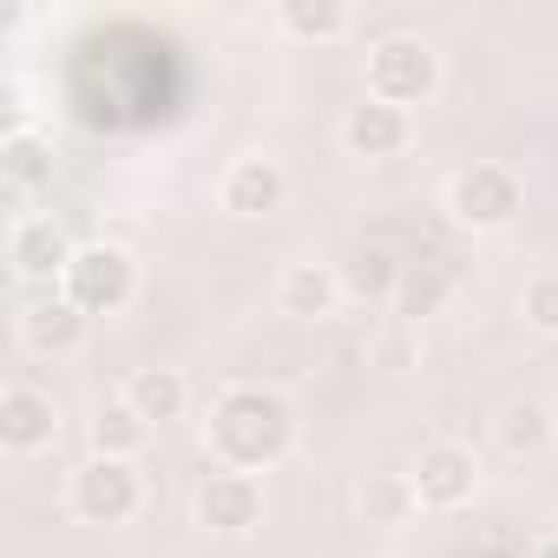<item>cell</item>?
I'll return each instance as SVG.
<instances>
[{
	"mask_svg": "<svg viewBox=\"0 0 558 558\" xmlns=\"http://www.w3.org/2000/svg\"><path fill=\"white\" fill-rule=\"evenodd\" d=\"M493 434H499V447H506L512 460H538V453L558 440V408L538 401V395H512V401L499 408Z\"/></svg>",
	"mask_w": 558,
	"mask_h": 558,
	"instance_id": "obj_14",
	"label": "cell"
},
{
	"mask_svg": "<svg viewBox=\"0 0 558 558\" xmlns=\"http://www.w3.org/2000/svg\"><path fill=\"white\" fill-rule=\"evenodd\" d=\"M532 558H558V532H551V538H545V545H538Z\"/></svg>",
	"mask_w": 558,
	"mask_h": 558,
	"instance_id": "obj_23",
	"label": "cell"
},
{
	"mask_svg": "<svg viewBox=\"0 0 558 558\" xmlns=\"http://www.w3.org/2000/svg\"><path fill=\"white\" fill-rule=\"evenodd\" d=\"M408 138H414V119H408L401 106H388V99H362V106L342 112V151H349V158L381 165V158H401Z\"/></svg>",
	"mask_w": 558,
	"mask_h": 558,
	"instance_id": "obj_9",
	"label": "cell"
},
{
	"mask_svg": "<svg viewBox=\"0 0 558 558\" xmlns=\"http://www.w3.org/2000/svg\"><path fill=\"white\" fill-rule=\"evenodd\" d=\"M408 480H414V493H421L427 512H453V506H466L480 493V460L460 440H434V447H421V460L408 466Z\"/></svg>",
	"mask_w": 558,
	"mask_h": 558,
	"instance_id": "obj_6",
	"label": "cell"
},
{
	"mask_svg": "<svg viewBox=\"0 0 558 558\" xmlns=\"http://www.w3.org/2000/svg\"><path fill=\"white\" fill-rule=\"evenodd\" d=\"M197 525L204 532H250V525H263V480L236 473V466L204 473V486H197Z\"/></svg>",
	"mask_w": 558,
	"mask_h": 558,
	"instance_id": "obj_7",
	"label": "cell"
},
{
	"mask_svg": "<svg viewBox=\"0 0 558 558\" xmlns=\"http://www.w3.org/2000/svg\"><path fill=\"white\" fill-rule=\"evenodd\" d=\"M86 329H93V316L73 310L66 296H47V303H27L21 310V342L34 355H73L86 342Z\"/></svg>",
	"mask_w": 558,
	"mask_h": 558,
	"instance_id": "obj_13",
	"label": "cell"
},
{
	"mask_svg": "<svg viewBox=\"0 0 558 558\" xmlns=\"http://www.w3.org/2000/svg\"><path fill=\"white\" fill-rule=\"evenodd\" d=\"M47 171H53V145L40 132H8V145H0V178H8L14 191H27Z\"/></svg>",
	"mask_w": 558,
	"mask_h": 558,
	"instance_id": "obj_20",
	"label": "cell"
},
{
	"mask_svg": "<svg viewBox=\"0 0 558 558\" xmlns=\"http://www.w3.org/2000/svg\"><path fill=\"white\" fill-rule=\"evenodd\" d=\"M210 447L223 466L236 473H263L276 466L290 447H296V408L263 388V381H243V388H223L210 401Z\"/></svg>",
	"mask_w": 558,
	"mask_h": 558,
	"instance_id": "obj_1",
	"label": "cell"
},
{
	"mask_svg": "<svg viewBox=\"0 0 558 558\" xmlns=\"http://www.w3.org/2000/svg\"><path fill=\"white\" fill-rule=\"evenodd\" d=\"M145 440H151V421H145L132 401H106V408L93 414V453H106V460H132Z\"/></svg>",
	"mask_w": 558,
	"mask_h": 558,
	"instance_id": "obj_17",
	"label": "cell"
},
{
	"mask_svg": "<svg viewBox=\"0 0 558 558\" xmlns=\"http://www.w3.org/2000/svg\"><path fill=\"white\" fill-rule=\"evenodd\" d=\"M395 303H401V316H408V323L434 316V310L447 303V276H440V269H427V263H421V269H408V276H401V296H395Z\"/></svg>",
	"mask_w": 558,
	"mask_h": 558,
	"instance_id": "obj_22",
	"label": "cell"
},
{
	"mask_svg": "<svg viewBox=\"0 0 558 558\" xmlns=\"http://www.w3.org/2000/svg\"><path fill=\"white\" fill-rule=\"evenodd\" d=\"M336 303H342V276L329 263H290L283 283H276V310L296 323H323V316H336Z\"/></svg>",
	"mask_w": 558,
	"mask_h": 558,
	"instance_id": "obj_12",
	"label": "cell"
},
{
	"mask_svg": "<svg viewBox=\"0 0 558 558\" xmlns=\"http://www.w3.org/2000/svg\"><path fill=\"white\" fill-rule=\"evenodd\" d=\"M66 499H73V512H80L86 525H125V519L145 506V480H138L132 460H106V453H93L86 466H73Z\"/></svg>",
	"mask_w": 558,
	"mask_h": 558,
	"instance_id": "obj_5",
	"label": "cell"
},
{
	"mask_svg": "<svg viewBox=\"0 0 558 558\" xmlns=\"http://www.w3.org/2000/svg\"><path fill=\"white\" fill-rule=\"evenodd\" d=\"M519 316H525V329L558 336V269H538L532 283L519 290Z\"/></svg>",
	"mask_w": 558,
	"mask_h": 558,
	"instance_id": "obj_21",
	"label": "cell"
},
{
	"mask_svg": "<svg viewBox=\"0 0 558 558\" xmlns=\"http://www.w3.org/2000/svg\"><path fill=\"white\" fill-rule=\"evenodd\" d=\"M362 512H368V525H408L421 512V493H414L408 473H368L362 480Z\"/></svg>",
	"mask_w": 558,
	"mask_h": 558,
	"instance_id": "obj_18",
	"label": "cell"
},
{
	"mask_svg": "<svg viewBox=\"0 0 558 558\" xmlns=\"http://www.w3.org/2000/svg\"><path fill=\"white\" fill-rule=\"evenodd\" d=\"M60 296H66L73 310H86V316H119V310H132V296H138V263H132L119 243H86V250L73 256V269H66Z\"/></svg>",
	"mask_w": 558,
	"mask_h": 558,
	"instance_id": "obj_3",
	"label": "cell"
},
{
	"mask_svg": "<svg viewBox=\"0 0 558 558\" xmlns=\"http://www.w3.org/2000/svg\"><path fill=\"white\" fill-rule=\"evenodd\" d=\"M125 401H132L151 427H165V421H184V408H191V381H184L178 368H138V375L125 381Z\"/></svg>",
	"mask_w": 558,
	"mask_h": 558,
	"instance_id": "obj_15",
	"label": "cell"
},
{
	"mask_svg": "<svg viewBox=\"0 0 558 558\" xmlns=\"http://www.w3.org/2000/svg\"><path fill=\"white\" fill-rule=\"evenodd\" d=\"M53 434H60L53 395H40V388H27V381L0 388V447H8V453H40Z\"/></svg>",
	"mask_w": 558,
	"mask_h": 558,
	"instance_id": "obj_10",
	"label": "cell"
},
{
	"mask_svg": "<svg viewBox=\"0 0 558 558\" xmlns=\"http://www.w3.org/2000/svg\"><path fill=\"white\" fill-rule=\"evenodd\" d=\"M217 197H223L230 217H269V210H283V197H290V171L276 158H236L223 171Z\"/></svg>",
	"mask_w": 558,
	"mask_h": 558,
	"instance_id": "obj_11",
	"label": "cell"
},
{
	"mask_svg": "<svg viewBox=\"0 0 558 558\" xmlns=\"http://www.w3.org/2000/svg\"><path fill=\"white\" fill-rule=\"evenodd\" d=\"M440 93V53L414 34H388L368 47V99H388L401 112L427 106Z\"/></svg>",
	"mask_w": 558,
	"mask_h": 558,
	"instance_id": "obj_2",
	"label": "cell"
},
{
	"mask_svg": "<svg viewBox=\"0 0 558 558\" xmlns=\"http://www.w3.org/2000/svg\"><path fill=\"white\" fill-rule=\"evenodd\" d=\"M276 27H283L290 40H310V47H329L355 27V14L342 8V0H283L276 8Z\"/></svg>",
	"mask_w": 558,
	"mask_h": 558,
	"instance_id": "obj_16",
	"label": "cell"
},
{
	"mask_svg": "<svg viewBox=\"0 0 558 558\" xmlns=\"http://www.w3.org/2000/svg\"><path fill=\"white\" fill-rule=\"evenodd\" d=\"M73 256H80V250L66 243V230H60L53 217H21V223L8 230V263H14L21 283H66Z\"/></svg>",
	"mask_w": 558,
	"mask_h": 558,
	"instance_id": "obj_8",
	"label": "cell"
},
{
	"mask_svg": "<svg viewBox=\"0 0 558 558\" xmlns=\"http://www.w3.org/2000/svg\"><path fill=\"white\" fill-rule=\"evenodd\" d=\"M447 210H453L460 230H506L525 210V184H519L512 165H466L447 184Z\"/></svg>",
	"mask_w": 558,
	"mask_h": 558,
	"instance_id": "obj_4",
	"label": "cell"
},
{
	"mask_svg": "<svg viewBox=\"0 0 558 558\" xmlns=\"http://www.w3.org/2000/svg\"><path fill=\"white\" fill-rule=\"evenodd\" d=\"M401 263H395V250H381V243H368L355 263H349V276H342V290H355L362 303H381V296H401Z\"/></svg>",
	"mask_w": 558,
	"mask_h": 558,
	"instance_id": "obj_19",
	"label": "cell"
}]
</instances>
